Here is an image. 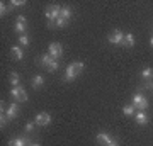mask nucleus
Listing matches in <instances>:
<instances>
[{
	"mask_svg": "<svg viewBox=\"0 0 153 146\" xmlns=\"http://www.w3.org/2000/svg\"><path fill=\"white\" fill-rule=\"evenodd\" d=\"M123 46H124V48H133V46H134V36H133L131 33H128V34H126V38H124V43H123Z\"/></svg>",
	"mask_w": 153,
	"mask_h": 146,
	"instance_id": "obj_16",
	"label": "nucleus"
},
{
	"mask_svg": "<svg viewBox=\"0 0 153 146\" xmlns=\"http://www.w3.org/2000/svg\"><path fill=\"white\" fill-rule=\"evenodd\" d=\"M152 87H153V85H152Z\"/></svg>",
	"mask_w": 153,
	"mask_h": 146,
	"instance_id": "obj_31",
	"label": "nucleus"
},
{
	"mask_svg": "<svg viewBox=\"0 0 153 146\" xmlns=\"http://www.w3.org/2000/svg\"><path fill=\"white\" fill-rule=\"evenodd\" d=\"M7 12H9V7H7L4 2H2V4H0V16H2V17L7 16Z\"/></svg>",
	"mask_w": 153,
	"mask_h": 146,
	"instance_id": "obj_24",
	"label": "nucleus"
},
{
	"mask_svg": "<svg viewBox=\"0 0 153 146\" xmlns=\"http://www.w3.org/2000/svg\"><path fill=\"white\" fill-rule=\"evenodd\" d=\"M9 121H10V119L7 117V114H5V112H2V116H0V126H2V127H5Z\"/></svg>",
	"mask_w": 153,
	"mask_h": 146,
	"instance_id": "obj_22",
	"label": "nucleus"
},
{
	"mask_svg": "<svg viewBox=\"0 0 153 146\" xmlns=\"http://www.w3.org/2000/svg\"><path fill=\"white\" fill-rule=\"evenodd\" d=\"M33 146H41V145H38V143H34V145Z\"/></svg>",
	"mask_w": 153,
	"mask_h": 146,
	"instance_id": "obj_29",
	"label": "nucleus"
},
{
	"mask_svg": "<svg viewBox=\"0 0 153 146\" xmlns=\"http://www.w3.org/2000/svg\"><path fill=\"white\" fill-rule=\"evenodd\" d=\"M152 76H153V68H145L141 71V78H145V80H150Z\"/></svg>",
	"mask_w": 153,
	"mask_h": 146,
	"instance_id": "obj_20",
	"label": "nucleus"
},
{
	"mask_svg": "<svg viewBox=\"0 0 153 146\" xmlns=\"http://www.w3.org/2000/svg\"><path fill=\"white\" fill-rule=\"evenodd\" d=\"M133 105L136 109H140V110H145L148 107V99L145 95H141V93H134L133 95Z\"/></svg>",
	"mask_w": 153,
	"mask_h": 146,
	"instance_id": "obj_5",
	"label": "nucleus"
},
{
	"mask_svg": "<svg viewBox=\"0 0 153 146\" xmlns=\"http://www.w3.org/2000/svg\"><path fill=\"white\" fill-rule=\"evenodd\" d=\"M150 44H152V46H153V36H152V39H150Z\"/></svg>",
	"mask_w": 153,
	"mask_h": 146,
	"instance_id": "obj_28",
	"label": "nucleus"
},
{
	"mask_svg": "<svg viewBox=\"0 0 153 146\" xmlns=\"http://www.w3.org/2000/svg\"><path fill=\"white\" fill-rule=\"evenodd\" d=\"M97 143L99 145H102V146H107L112 143V138H111L107 133H99L97 134Z\"/></svg>",
	"mask_w": 153,
	"mask_h": 146,
	"instance_id": "obj_10",
	"label": "nucleus"
},
{
	"mask_svg": "<svg viewBox=\"0 0 153 146\" xmlns=\"http://www.w3.org/2000/svg\"><path fill=\"white\" fill-rule=\"evenodd\" d=\"M66 24H68V21H65V19H61V17H58V21L55 22L56 27H65Z\"/></svg>",
	"mask_w": 153,
	"mask_h": 146,
	"instance_id": "obj_25",
	"label": "nucleus"
},
{
	"mask_svg": "<svg viewBox=\"0 0 153 146\" xmlns=\"http://www.w3.org/2000/svg\"><path fill=\"white\" fill-rule=\"evenodd\" d=\"M107 146H117V143H116V141H112V143H111V145H107Z\"/></svg>",
	"mask_w": 153,
	"mask_h": 146,
	"instance_id": "obj_27",
	"label": "nucleus"
},
{
	"mask_svg": "<svg viewBox=\"0 0 153 146\" xmlns=\"http://www.w3.org/2000/svg\"><path fill=\"white\" fill-rule=\"evenodd\" d=\"M10 95L16 99L17 102H26V100H27V93H26V90H24L22 87H14Z\"/></svg>",
	"mask_w": 153,
	"mask_h": 146,
	"instance_id": "obj_6",
	"label": "nucleus"
},
{
	"mask_svg": "<svg viewBox=\"0 0 153 146\" xmlns=\"http://www.w3.org/2000/svg\"><path fill=\"white\" fill-rule=\"evenodd\" d=\"M34 122H36V126H48L49 122H51V116H49L48 112H39L36 117H34Z\"/></svg>",
	"mask_w": 153,
	"mask_h": 146,
	"instance_id": "obj_8",
	"label": "nucleus"
},
{
	"mask_svg": "<svg viewBox=\"0 0 153 146\" xmlns=\"http://www.w3.org/2000/svg\"><path fill=\"white\" fill-rule=\"evenodd\" d=\"M10 51H12V58H14V60L21 61L22 58H24V51H22V49L19 48V46H12Z\"/></svg>",
	"mask_w": 153,
	"mask_h": 146,
	"instance_id": "obj_13",
	"label": "nucleus"
},
{
	"mask_svg": "<svg viewBox=\"0 0 153 146\" xmlns=\"http://www.w3.org/2000/svg\"><path fill=\"white\" fill-rule=\"evenodd\" d=\"M19 43H21V46H24V48H27L29 43H31V39H29L27 34H21L19 36Z\"/></svg>",
	"mask_w": 153,
	"mask_h": 146,
	"instance_id": "obj_19",
	"label": "nucleus"
},
{
	"mask_svg": "<svg viewBox=\"0 0 153 146\" xmlns=\"http://www.w3.org/2000/svg\"><path fill=\"white\" fill-rule=\"evenodd\" d=\"M71 16H73V10H71L70 7H61V14H60L61 19H65V21H70Z\"/></svg>",
	"mask_w": 153,
	"mask_h": 146,
	"instance_id": "obj_15",
	"label": "nucleus"
},
{
	"mask_svg": "<svg viewBox=\"0 0 153 146\" xmlns=\"http://www.w3.org/2000/svg\"><path fill=\"white\" fill-rule=\"evenodd\" d=\"M26 17L24 16H17V21H16V26H14V31L19 34H26V29H27V26H26Z\"/></svg>",
	"mask_w": 153,
	"mask_h": 146,
	"instance_id": "obj_9",
	"label": "nucleus"
},
{
	"mask_svg": "<svg viewBox=\"0 0 153 146\" xmlns=\"http://www.w3.org/2000/svg\"><path fill=\"white\" fill-rule=\"evenodd\" d=\"M124 38H126V34L123 33L121 29H116L114 33L109 34L107 41H109L111 44H119V46H123V43H124Z\"/></svg>",
	"mask_w": 153,
	"mask_h": 146,
	"instance_id": "obj_4",
	"label": "nucleus"
},
{
	"mask_svg": "<svg viewBox=\"0 0 153 146\" xmlns=\"http://www.w3.org/2000/svg\"><path fill=\"white\" fill-rule=\"evenodd\" d=\"M29 146H33V145H29Z\"/></svg>",
	"mask_w": 153,
	"mask_h": 146,
	"instance_id": "obj_30",
	"label": "nucleus"
},
{
	"mask_svg": "<svg viewBox=\"0 0 153 146\" xmlns=\"http://www.w3.org/2000/svg\"><path fill=\"white\" fill-rule=\"evenodd\" d=\"M41 85H44V76L43 75H36L33 78V87L34 88H39Z\"/></svg>",
	"mask_w": 153,
	"mask_h": 146,
	"instance_id": "obj_17",
	"label": "nucleus"
},
{
	"mask_svg": "<svg viewBox=\"0 0 153 146\" xmlns=\"http://www.w3.org/2000/svg\"><path fill=\"white\" fill-rule=\"evenodd\" d=\"M9 5L10 7H24L26 5V2H24V0H12Z\"/></svg>",
	"mask_w": 153,
	"mask_h": 146,
	"instance_id": "obj_23",
	"label": "nucleus"
},
{
	"mask_svg": "<svg viewBox=\"0 0 153 146\" xmlns=\"http://www.w3.org/2000/svg\"><path fill=\"white\" fill-rule=\"evenodd\" d=\"M49 54L55 58V60H58V58H61L63 56V46H61L60 43H51L49 44V48H48Z\"/></svg>",
	"mask_w": 153,
	"mask_h": 146,
	"instance_id": "obj_7",
	"label": "nucleus"
},
{
	"mask_svg": "<svg viewBox=\"0 0 153 146\" xmlns=\"http://www.w3.org/2000/svg\"><path fill=\"white\" fill-rule=\"evenodd\" d=\"M134 119H136V124L140 126H145L148 122V116L145 114V110H140V112L134 114Z\"/></svg>",
	"mask_w": 153,
	"mask_h": 146,
	"instance_id": "obj_12",
	"label": "nucleus"
},
{
	"mask_svg": "<svg viewBox=\"0 0 153 146\" xmlns=\"http://www.w3.org/2000/svg\"><path fill=\"white\" fill-rule=\"evenodd\" d=\"M9 146H29L27 138H17V139H10Z\"/></svg>",
	"mask_w": 153,
	"mask_h": 146,
	"instance_id": "obj_14",
	"label": "nucleus"
},
{
	"mask_svg": "<svg viewBox=\"0 0 153 146\" xmlns=\"http://www.w3.org/2000/svg\"><path fill=\"white\" fill-rule=\"evenodd\" d=\"M41 63H43V66H46V70L51 71V73L58 71V68H60L58 60H55V58H53L49 53H46V54H43V56H41Z\"/></svg>",
	"mask_w": 153,
	"mask_h": 146,
	"instance_id": "obj_3",
	"label": "nucleus"
},
{
	"mask_svg": "<svg viewBox=\"0 0 153 146\" xmlns=\"http://www.w3.org/2000/svg\"><path fill=\"white\" fill-rule=\"evenodd\" d=\"M123 112H124V116H134V114H136V107H134V105H124V107H123Z\"/></svg>",
	"mask_w": 153,
	"mask_h": 146,
	"instance_id": "obj_18",
	"label": "nucleus"
},
{
	"mask_svg": "<svg viewBox=\"0 0 153 146\" xmlns=\"http://www.w3.org/2000/svg\"><path fill=\"white\" fill-rule=\"evenodd\" d=\"M60 14H61V7L60 5H48L46 10H44V16H46V19H48L49 26H55V22L58 21Z\"/></svg>",
	"mask_w": 153,
	"mask_h": 146,
	"instance_id": "obj_2",
	"label": "nucleus"
},
{
	"mask_svg": "<svg viewBox=\"0 0 153 146\" xmlns=\"http://www.w3.org/2000/svg\"><path fill=\"white\" fill-rule=\"evenodd\" d=\"M5 114H7V117H9V119H14L17 114H19V105H17V104H10V105L7 107Z\"/></svg>",
	"mask_w": 153,
	"mask_h": 146,
	"instance_id": "obj_11",
	"label": "nucleus"
},
{
	"mask_svg": "<svg viewBox=\"0 0 153 146\" xmlns=\"http://www.w3.org/2000/svg\"><path fill=\"white\" fill-rule=\"evenodd\" d=\"M34 127H36V122H27V124H26V131H27V133H33V129Z\"/></svg>",
	"mask_w": 153,
	"mask_h": 146,
	"instance_id": "obj_26",
	"label": "nucleus"
},
{
	"mask_svg": "<svg viewBox=\"0 0 153 146\" xmlns=\"http://www.w3.org/2000/svg\"><path fill=\"white\" fill-rule=\"evenodd\" d=\"M19 82H21V76L17 75V73H10V85L19 87Z\"/></svg>",
	"mask_w": 153,
	"mask_h": 146,
	"instance_id": "obj_21",
	"label": "nucleus"
},
{
	"mask_svg": "<svg viewBox=\"0 0 153 146\" xmlns=\"http://www.w3.org/2000/svg\"><path fill=\"white\" fill-rule=\"evenodd\" d=\"M85 70V63L83 61H73L71 65L66 66V71H65V82H73L76 76L80 75L82 71Z\"/></svg>",
	"mask_w": 153,
	"mask_h": 146,
	"instance_id": "obj_1",
	"label": "nucleus"
}]
</instances>
